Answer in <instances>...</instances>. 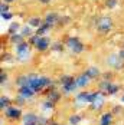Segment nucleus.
Here are the masks:
<instances>
[{
    "instance_id": "1",
    "label": "nucleus",
    "mask_w": 124,
    "mask_h": 125,
    "mask_svg": "<svg viewBox=\"0 0 124 125\" xmlns=\"http://www.w3.org/2000/svg\"><path fill=\"white\" fill-rule=\"evenodd\" d=\"M111 26H112L111 19H108V17H101V19H99V22H98V25H97V27H98L99 32L107 33V32H110Z\"/></svg>"
},
{
    "instance_id": "2",
    "label": "nucleus",
    "mask_w": 124,
    "mask_h": 125,
    "mask_svg": "<svg viewBox=\"0 0 124 125\" xmlns=\"http://www.w3.org/2000/svg\"><path fill=\"white\" fill-rule=\"evenodd\" d=\"M68 46L74 50V52H82V49H84V46L81 45V42H79L76 38L69 39V40H68Z\"/></svg>"
},
{
    "instance_id": "3",
    "label": "nucleus",
    "mask_w": 124,
    "mask_h": 125,
    "mask_svg": "<svg viewBox=\"0 0 124 125\" xmlns=\"http://www.w3.org/2000/svg\"><path fill=\"white\" fill-rule=\"evenodd\" d=\"M16 52H17V56H19L22 61H25L26 58H27V55H29V49H27V46H26L25 43L19 45V46L16 48Z\"/></svg>"
},
{
    "instance_id": "4",
    "label": "nucleus",
    "mask_w": 124,
    "mask_h": 125,
    "mask_svg": "<svg viewBox=\"0 0 124 125\" xmlns=\"http://www.w3.org/2000/svg\"><path fill=\"white\" fill-rule=\"evenodd\" d=\"M35 42H36V46H37L39 50H45L46 48H48V43H49L46 38H40V36H39L37 39H35Z\"/></svg>"
},
{
    "instance_id": "5",
    "label": "nucleus",
    "mask_w": 124,
    "mask_h": 125,
    "mask_svg": "<svg viewBox=\"0 0 124 125\" xmlns=\"http://www.w3.org/2000/svg\"><path fill=\"white\" fill-rule=\"evenodd\" d=\"M33 92H35V89L32 86H29V85H25V86H22V89H20V94L23 95V96H32L33 95Z\"/></svg>"
},
{
    "instance_id": "6",
    "label": "nucleus",
    "mask_w": 124,
    "mask_h": 125,
    "mask_svg": "<svg viewBox=\"0 0 124 125\" xmlns=\"http://www.w3.org/2000/svg\"><path fill=\"white\" fill-rule=\"evenodd\" d=\"M75 82H76V86H85L88 83V75H81Z\"/></svg>"
},
{
    "instance_id": "7",
    "label": "nucleus",
    "mask_w": 124,
    "mask_h": 125,
    "mask_svg": "<svg viewBox=\"0 0 124 125\" xmlns=\"http://www.w3.org/2000/svg\"><path fill=\"white\" fill-rule=\"evenodd\" d=\"M6 114H7V116H10V118H17V116L20 115V111L16 109V108H9V109L6 111Z\"/></svg>"
},
{
    "instance_id": "8",
    "label": "nucleus",
    "mask_w": 124,
    "mask_h": 125,
    "mask_svg": "<svg viewBox=\"0 0 124 125\" xmlns=\"http://www.w3.org/2000/svg\"><path fill=\"white\" fill-rule=\"evenodd\" d=\"M102 101H104V98H102L101 95L97 94V95H95V99L92 101V104H94V106H95V108H99V106H101V104H102Z\"/></svg>"
},
{
    "instance_id": "9",
    "label": "nucleus",
    "mask_w": 124,
    "mask_h": 125,
    "mask_svg": "<svg viewBox=\"0 0 124 125\" xmlns=\"http://www.w3.org/2000/svg\"><path fill=\"white\" fill-rule=\"evenodd\" d=\"M111 122V115L110 114H105L102 118H101V125H108Z\"/></svg>"
},
{
    "instance_id": "10",
    "label": "nucleus",
    "mask_w": 124,
    "mask_h": 125,
    "mask_svg": "<svg viewBox=\"0 0 124 125\" xmlns=\"http://www.w3.org/2000/svg\"><path fill=\"white\" fill-rule=\"evenodd\" d=\"M35 121H36V118H35V115H32V114H30V115H26L25 116V124L27 125V124H32L33 125V122H35Z\"/></svg>"
},
{
    "instance_id": "11",
    "label": "nucleus",
    "mask_w": 124,
    "mask_h": 125,
    "mask_svg": "<svg viewBox=\"0 0 124 125\" xmlns=\"http://www.w3.org/2000/svg\"><path fill=\"white\" fill-rule=\"evenodd\" d=\"M87 75L88 76H95V75H98V71H97V69H94V68H91V69H88Z\"/></svg>"
},
{
    "instance_id": "12",
    "label": "nucleus",
    "mask_w": 124,
    "mask_h": 125,
    "mask_svg": "<svg viewBox=\"0 0 124 125\" xmlns=\"http://www.w3.org/2000/svg\"><path fill=\"white\" fill-rule=\"evenodd\" d=\"M118 61H121V59H117V56H111V58L108 59V63H111V65H117Z\"/></svg>"
},
{
    "instance_id": "13",
    "label": "nucleus",
    "mask_w": 124,
    "mask_h": 125,
    "mask_svg": "<svg viewBox=\"0 0 124 125\" xmlns=\"http://www.w3.org/2000/svg\"><path fill=\"white\" fill-rule=\"evenodd\" d=\"M117 4V0H107V6L108 7H114Z\"/></svg>"
},
{
    "instance_id": "14",
    "label": "nucleus",
    "mask_w": 124,
    "mask_h": 125,
    "mask_svg": "<svg viewBox=\"0 0 124 125\" xmlns=\"http://www.w3.org/2000/svg\"><path fill=\"white\" fill-rule=\"evenodd\" d=\"M39 23H40L39 19H32V20H30V25L32 26H39Z\"/></svg>"
},
{
    "instance_id": "15",
    "label": "nucleus",
    "mask_w": 124,
    "mask_h": 125,
    "mask_svg": "<svg viewBox=\"0 0 124 125\" xmlns=\"http://www.w3.org/2000/svg\"><path fill=\"white\" fill-rule=\"evenodd\" d=\"M117 91V86H108V92H115Z\"/></svg>"
},
{
    "instance_id": "16",
    "label": "nucleus",
    "mask_w": 124,
    "mask_h": 125,
    "mask_svg": "<svg viewBox=\"0 0 124 125\" xmlns=\"http://www.w3.org/2000/svg\"><path fill=\"white\" fill-rule=\"evenodd\" d=\"M118 56H120L121 59H124V50H123V52H120V55H118Z\"/></svg>"
},
{
    "instance_id": "17",
    "label": "nucleus",
    "mask_w": 124,
    "mask_h": 125,
    "mask_svg": "<svg viewBox=\"0 0 124 125\" xmlns=\"http://www.w3.org/2000/svg\"><path fill=\"white\" fill-rule=\"evenodd\" d=\"M40 1H42V3H49L50 0H40Z\"/></svg>"
},
{
    "instance_id": "18",
    "label": "nucleus",
    "mask_w": 124,
    "mask_h": 125,
    "mask_svg": "<svg viewBox=\"0 0 124 125\" xmlns=\"http://www.w3.org/2000/svg\"><path fill=\"white\" fill-rule=\"evenodd\" d=\"M6 1H13V0H6Z\"/></svg>"
},
{
    "instance_id": "19",
    "label": "nucleus",
    "mask_w": 124,
    "mask_h": 125,
    "mask_svg": "<svg viewBox=\"0 0 124 125\" xmlns=\"http://www.w3.org/2000/svg\"><path fill=\"white\" fill-rule=\"evenodd\" d=\"M123 102H124V96H123Z\"/></svg>"
}]
</instances>
